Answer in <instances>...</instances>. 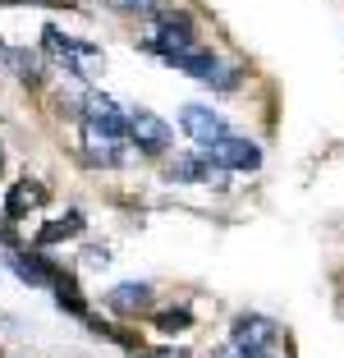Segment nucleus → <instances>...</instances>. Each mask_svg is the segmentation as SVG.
<instances>
[{"mask_svg":"<svg viewBox=\"0 0 344 358\" xmlns=\"http://www.w3.org/2000/svg\"><path fill=\"white\" fill-rule=\"evenodd\" d=\"M73 115L83 120L87 134H101V138H115V143H129V110H120V106H115L106 92H87L83 101H78V110H73Z\"/></svg>","mask_w":344,"mask_h":358,"instance_id":"nucleus-1","label":"nucleus"},{"mask_svg":"<svg viewBox=\"0 0 344 358\" xmlns=\"http://www.w3.org/2000/svg\"><path fill=\"white\" fill-rule=\"evenodd\" d=\"M202 152H207L220 170H229V175H257L261 170V143L248 138V134H225V138H216V143H207Z\"/></svg>","mask_w":344,"mask_h":358,"instance_id":"nucleus-2","label":"nucleus"},{"mask_svg":"<svg viewBox=\"0 0 344 358\" xmlns=\"http://www.w3.org/2000/svg\"><path fill=\"white\" fill-rule=\"evenodd\" d=\"M42 51H46V55H55V60L64 64V74H69V78H87L78 60H101V46H96V42L69 37V32L55 28V23H46V28H42Z\"/></svg>","mask_w":344,"mask_h":358,"instance_id":"nucleus-3","label":"nucleus"},{"mask_svg":"<svg viewBox=\"0 0 344 358\" xmlns=\"http://www.w3.org/2000/svg\"><path fill=\"white\" fill-rule=\"evenodd\" d=\"M129 143H134L143 157H166L170 143H175V129H170L157 110L134 106V110H129Z\"/></svg>","mask_w":344,"mask_h":358,"instance_id":"nucleus-4","label":"nucleus"},{"mask_svg":"<svg viewBox=\"0 0 344 358\" xmlns=\"http://www.w3.org/2000/svg\"><path fill=\"white\" fill-rule=\"evenodd\" d=\"M179 134L193 138L198 148H207V143H216V138L234 134V129H229L225 110H216L211 101H188V106H179Z\"/></svg>","mask_w":344,"mask_h":358,"instance_id":"nucleus-5","label":"nucleus"},{"mask_svg":"<svg viewBox=\"0 0 344 358\" xmlns=\"http://www.w3.org/2000/svg\"><path fill=\"white\" fill-rule=\"evenodd\" d=\"M170 179H175V184H207V189H229V170H220L202 148H193V152H184V157L170 161Z\"/></svg>","mask_w":344,"mask_h":358,"instance_id":"nucleus-6","label":"nucleus"},{"mask_svg":"<svg viewBox=\"0 0 344 358\" xmlns=\"http://www.w3.org/2000/svg\"><path fill=\"white\" fill-rule=\"evenodd\" d=\"M275 340H280V327L261 313H239L229 322V345L248 349V354H266V349H275Z\"/></svg>","mask_w":344,"mask_h":358,"instance_id":"nucleus-7","label":"nucleus"},{"mask_svg":"<svg viewBox=\"0 0 344 358\" xmlns=\"http://www.w3.org/2000/svg\"><path fill=\"white\" fill-rule=\"evenodd\" d=\"M5 266H10L23 285H37V289H51L55 271H60L42 248H10V253H5Z\"/></svg>","mask_w":344,"mask_h":358,"instance_id":"nucleus-8","label":"nucleus"},{"mask_svg":"<svg viewBox=\"0 0 344 358\" xmlns=\"http://www.w3.org/2000/svg\"><path fill=\"white\" fill-rule=\"evenodd\" d=\"M161 64L175 69V74H188V78H198V83H207V78L220 69V55L211 51V46H179V51L161 55Z\"/></svg>","mask_w":344,"mask_h":358,"instance_id":"nucleus-9","label":"nucleus"},{"mask_svg":"<svg viewBox=\"0 0 344 358\" xmlns=\"http://www.w3.org/2000/svg\"><path fill=\"white\" fill-rule=\"evenodd\" d=\"M42 202H46V184H42V179H28V175H23L19 184H10L0 216H5V221H23V216H28V211H37Z\"/></svg>","mask_w":344,"mask_h":358,"instance_id":"nucleus-10","label":"nucleus"},{"mask_svg":"<svg viewBox=\"0 0 344 358\" xmlns=\"http://www.w3.org/2000/svg\"><path fill=\"white\" fill-rule=\"evenodd\" d=\"M106 308L120 317H138L152 308V285L147 280H124V285H115L110 294H106Z\"/></svg>","mask_w":344,"mask_h":358,"instance_id":"nucleus-11","label":"nucleus"},{"mask_svg":"<svg viewBox=\"0 0 344 358\" xmlns=\"http://www.w3.org/2000/svg\"><path fill=\"white\" fill-rule=\"evenodd\" d=\"M83 211L78 207H69L64 216H55V221H46L42 230H37V248H51V243H60V239H78L83 234Z\"/></svg>","mask_w":344,"mask_h":358,"instance_id":"nucleus-12","label":"nucleus"},{"mask_svg":"<svg viewBox=\"0 0 344 358\" xmlns=\"http://www.w3.org/2000/svg\"><path fill=\"white\" fill-rule=\"evenodd\" d=\"M83 161L87 166H101V170H115L124 161V143H115V138H101V134H87L83 129Z\"/></svg>","mask_w":344,"mask_h":358,"instance_id":"nucleus-13","label":"nucleus"},{"mask_svg":"<svg viewBox=\"0 0 344 358\" xmlns=\"http://www.w3.org/2000/svg\"><path fill=\"white\" fill-rule=\"evenodd\" d=\"M51 289H55V303H60L69 317H78V322H87V317H92V313H87V299L78 294V285H73L64 271H55V285H51Z\"/></svg>","mask_w":344,"mask_h":358,"instance_id":"nucleus-14","label":"nucleus"},{"mask_svg":"<svg viewBox=\"0 0 344 358\" xmlns=\"http://www.w3.org/2000/svg\"><path fill=\"white\" fill-rule=\"evenodd\" d=\"M152 327H157L161 336H170V340H175V336H184V331L193 327V308H188V303H175V308H161V313L152 317Z\"/></svg>","mask_w":344,"mask_h":358,"instance_id":"nucleus-15","label":"nucleus"},{"mask_svg":"<svg viewBox=\"0 0 344 358\" xmlns=\"http://www.w3.org/2000/svg\"><path fill=\"white\" fill-rule=\"evenodd\" d=\"M0 64H10V69L23 78V83H37V69H42V60H37V55L14 51V46H0Z\"/></svg>","mask_w":344,"mask_h":358,"instance_id":"nucleus-16","label":"nucleus"},{"mask_svg":"<svg viewBox=\"0 0 344 358\" xmlns=\"http://www.w3.org/2000/svg\"><path fill=\"white\" fill-rule=\"evenodd\" d=\"M207 87H211V92H239V87H243V69H239V64H220L216 74L207 78Z\"/></svg>","mask_w":344,"mask_h":358,"instance_id":"nucleus-17","label":"nucleus"},{"mask_svg":"<svg viewBox=\"0 0 344 358\" xmlns=\"http://www.w3.org/2000/svg\"><path fill=\"white\" fill-rule=\"evenodd\" d=\"M110 10H120V14H152L157 10V0H106Z\"/></svg>","mask_w":344,"mask_h":358,"instance_id":"nucleus-18","label":"nucleus"},{"mask_svg":"<svg viewBox=\"0 0 344 358\" xmlns=\"http://www.w3.org/2000/svg\"><path fill=\"white\" fill-rule=\"evenodd\" d=\"M83 262L87 266H106L110 262V248H106V243H92V248H83Z\"/></svg>","mask_w":344,"mask_h":358,"instance_id":"nucleus-19","label":"nucleus"},{"mask_svg":"<svg viewBox=\"0 0 344 358\" xmlns=\"http://www.w3.org/2000/svg\"><path fill=\"white\" fill-rule=\"evenodd\" d=\"M134 358H188L184 349H175V345H166V349H138Z\"/></svg>","mask_w":344,"mask_h":358,"instance_id":"nucleus-20","label":"nucleus"},{"mask_svg":"<svg viewBox=\"0 0 344 358\" xmlns=\"http://www.w3.org/2000/svg\"><path fill=\"white\" fill-rule=\"evenodd\" d=\"M0 5H73V0H0Z\"/></svg>","mask_w":344,"mask_h":358,"instance_id":"nucleus-21","label":"nucleus"},{"mask_svg":"<svg viewBox=\"0 0 344 358\" xmlns=\"http://www.w3.org/2000/svg\"><path fill=\"white\" fill-rule=\"evenodd\" d=\"M0 170H5V148H0Z\"/></svg>","mask_w":344,"mask_h":358,"instance_id":"nucleus-22","label":"nucleus"},{"mask_svg":"<svg viewBox=\"0 0 344 358\" xmlns=\"http://www.w3.org/2000/svg\"><path fill=\"white\" fill-rule=\"evenodd\" d=\"M257 358H275V354H271V349H266V354H257Z\"/></svg>","mask_w":344,"mask_h":358,"instance_id":"nucleus-23","label":"nucleus"}]
</instances>
